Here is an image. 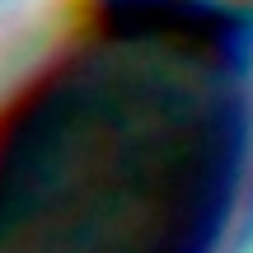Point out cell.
<instances>
[{
  "instance_id": "cell-1",
  "label": "cell",
  "mask_w": 253,
  "mask_h": 253,
  "mask_svg": "<svg viewBox=\"0 0 253 253\" xmlns=\"http://www.w3.org/2000/svg\"><path fill=\"white\" fill-rule=\"evenodd\" d=\"M253 207V28L216 0L103 5L0 118V253H225Z\"/></svg>"
}]
</instances>
